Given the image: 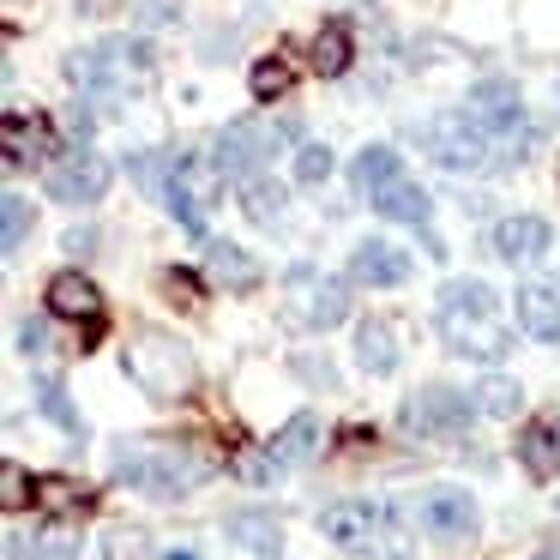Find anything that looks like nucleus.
I'll return each instance as SVG.
<instances>
[{
    "label": "nucleus",
    "mask_w": 560,
    "mask_h": 560,
    "mask_svg": "<svg viewBox=\"0 0 560 560\" xmlns=\"http://www.w3.org/2000/svg\"><path fill=\"white\" fill-rule=\"evenodd\" d=\"M434 326H440V343L452 355H470V362H500L512 343L506 319H500V295L488 290L482 278H458L440 290L434 302Z\"/></svg>",
    "instance_id": "nucleus-1"
},
{
    "label": "nucleus",
    "mask_w": 560,
    "mask_h": 560,
    "mask_svg": "<svg viewBox=\"0 0 560 560\" xmlns=\"http://www.w3.org/2000/svg\"><path fill=\"white\" fill-rule=\"evenodd\" d=\"M115 476L127 488H139V494L175 500V494H194L206 482L211 458H199L194 446H163V440H121L115 446Z\"/></svg>",
    "instance_id": "nucleus-2"
},
{
    "label": "nucleus",
    "mask_w": 560,
    "mask_h": 560,
    "mask_svg": "<svg viewBox=\"0 0 560 560\" xmlns=\"http://www.w3.org/2000/svg\"><path fill=\"white\" fill-rule=\"evenodd\" d=\"M67 73H73L79 91H91L97 103H115V97H133V91L151 85L158 73V55L151 43H97V49H73L67 55Z\"/></svg>",
    "instance_id": "nucleus-3"
},
{
    "label": "nucleus",
    "mask_w": 560,
    "mask_h": 560,
    "mask_svg": "<svg viewBox=\"0 0 560 560\" xmlns=\"http://www.w3.org/2000/svg\"><path fill=\"white\" fill-rule=\"evenodd\" d=\"M428 151H434V163H440V170H452V175H476V170H494V163H500V139L476 121L470 103L428 121Z\"/></svg>",
    "instance_id": "nucleus-4"
},
{
    "label": "nucleus",
    "mask_w": 560,
    "mask_h": 560,
    "mask_svg": "<svg viewBox=\"0 0 560 560\" xmlns=\"http://www.w3.org/2000/svg\"><path fill=\"white\" fill-rule=\"evenodd\" d=\"M127 374H133L151 398H187L199 368H194V350L175 343L170 331H139V338L127 343Z\"/></svg>",
    "instance_id": "nucleus-5"
},
{
    "label": "nucleus",
    "mask_w": 560,
    "mask_h": 560,
    "mask_svg": "<svg viewBox=\"0 0 560 560\" xmlns=\"http://www.w3.org/2000/svg\"><path fill=\"white\" fill-rule=\"evenodd\" d=\"M319 530H326L338 548H350V555H362V548L410 555V542L392 530V512L374 506V500H338V506H326V512H319Z\"/></svg>",
    "instance_id": "nucleus-6"
},
{
    "label": "nucleus",
    "mask_w": 560,
    "mask_h": 560,
    "mask_svg": "<svg viewBox=\"0 0 560 560\" xmlns=\"http://www.w3.org/2000/svg\"><path fill=\"white\" fill-rule=\"evenodd\" d=\"M283 139L271 133L266 121H230L211 145V163H218V182H247V175L266 170V158L278 151Z\"/></svg>",
    "instance_id": "nucleus-7"
},
{
    "label": "nucleus",
    "mask_w": 560,
    "mask_h": 560,
    "mask_svg": "<svg viewBox=\"0 0 560 560\" xmlns=\"http://www.w3.org/2000/svg\"><path fill=\"white\" fill-rule=\"evenodd\" d=\"M470 416H476V398H464V392H452V386H422L410 404H404V428H410V434H422V440L464 434V428H470Z\"/></svg>",
    "instance_id": "nucleus-8"
},
{
    "label": "nucleus",
    "mask_w": 560,
    "mask_h": 560,
    "mask_svg": "<svg viewBox=\"0 0 560 560\" xmlns=\"http://www.w3.org/2000/svg\"><path fill=\"white\" fill-rule=\"evenodd\" d=\"M109 182H115V170L97 151H73V158H61L49 170V199H61V206H97L109 194Z\"/></svg>",
    "instance_id": "nucleus-9"
},
{
    "label": "nucleus",
    "mask_w": 560,
    "mask_h": 560,
    "mask_svg": "<svg viewBox=\"0 0 560 560\" xmlns=\"http://www.w3.org/2000/svg\"><path fill=\"white\" fill-rule=\"evenodd\" d=\"M295 302H290V314L302 319L307 331H331L343 314H350V283H338V278H307V271H295Z\"/></svg>",
    "instance_id": "nucleus-10"
},
{
    "label": "nucleus",
    "mask_w": 560,
    "mask_h": 560,
    "mask_svg": "<svg viewBox=\"0 0 560 560\" xmlns=\"http://www.w3.org/2000/svg\"><path fill=\"white\" fill-rule=\"evenodd\" d=\"M211 175H218V163H211V158H206V163H199V158H182L170 194H163V199H170V211H175V218H182L194 235H206V199L218 194V187H211Z\"/></svg>",
    "instance_id": "nucleus-11"
},
{
    "label": "nucleus",
    "mask_w": 560,
    "mask_h": 560,
    "mask_svg": "<svg viewBox=\"0 0 560 560\" xmlns=\"http://www.w3.org/2000/svg\"><path fill=\"white\" fill-rule=\"evenodd\" d=\"M416 259L404 254V247L392 242H362L350 254V283H374V290H398V283H410Z\"/></svg>",
    "instance_id": "nucleus-12"
},
{
    "label": "nucleus",
    "mask_w": 560,
    "mask_h": 560,
    "mask_svg": "<svg viewBox=\"0 0 560 560\" xmlns=\"http://www.w3.org/2000/svg\"><path fill=\"white\" fill-rule=\"evenodd\" d=\"M416 518H422L434 536H446V542H458V536H470V530H476V500L464 494V488H434V494H422V506H416Z\"/></svg>",
    "instance_id": "nucleus-13"
},
{
    "label": "nucleus",
    "mask_w": 560,
    "mask_h": 560,
    "mask_svg": "<svg viewBox=\"0 0 560 560\" xmlns=\"http://www.w3.org/2000/svg\"><path fill=\"white\" fill-rule=\"evenodd\" d=\"M548 223L542 218H530V211H518V218H500L494 223V254L506 259V266H530V259H542L548 254Z\"/></svg>",
    "instance_id": "nucleus-14"
},
{
    "label": "nucleus",
    "mask_w": 560,
    "mask_h": 560,
    "mask_svg": "<svg viewBox=\"0 0 560 560\" xmlns=\"http://www.w3.org/2000/svg\"><path fill=\"white\" fill-rule=\"evenodd\" d=\"M49 314L79 319V326H103V295H97V283H91L85 271H61V278L49 283Z\"/></svg>",
    "instance_id": "nucleus-15"
},
{
    "label": "nucleus",
    "mask_w": 560,
    "mask_h": 560,
    "mask_svg": "<svg viewBox=\"0 0 560 560\" xmlns=\"http://www.w3.org/2000/svg\"><path fill=\"white\" fill-rule=\"evenodd\" d=\"M518 326L530 331L536 343H560V290L555 283H524L518 290Z\"/></svg>",
    "instance_id": "nucleus-16"
},
{
    "label": "nucleus",
    "mask_w": 560,
    "mask_h": 560,
    "mask_svg": "<svg viewBox=\"0 0 560 560\" xmlns=\"http://www.w3.org/2000/svg\"><path fill=\"white\" fill-rule=\"evenodd\" d=\"M206 271L218 283H230V290H254V283L266 278L254 254H242L235 242H211V235H206Z\"/></svg>",
    "instance_id": "nucleus-17"
},
{
    "label": "nucleus",
    "mask_w": 560,
    "mask_h": 560,
    "mask_svg": "<svg viewBox=\"0 0 560 560\" xmlns=\"http://www.w3.org/2000/svg\"><path fill=\"white\" fill-rule=\"evenodd\" d=\"M235 199H242V211H247L254 223H278L283 206H290V187H283L278 175L259 170V175H247V182L235 187Z\"/></svg>",
    "instance_id": "nucleus-18"
},
{
    "label": "nucleus",
    "mask_w": 560,
    "mask_h": 560,
    "mask_svg": "<svg viewBox=\"0 0 560 560\" xmlns=\"http://www.w3.org/2000/svg\"><path fill=\"white\" fill-rule=\"evenodd\" d=\"M355 362H362L368 374H392V368H398V326H392V319H368V326L355 331Z\"/></svg>",
    "instance_id": "nucleus-19"
},
{
    "label": "nucleus",
    "mask_w": 560,
    "mask_h": 560,
    "mask_svg": "<svg viewBox=\"0 0 560 560\" xmlns=\"http://www.w3.org/2000/svg\"><path fill=\"white\" fill-rule=\"evenodd\" d=\"M374 211H380V218H392V223H428V211H434V206H428V187H416V182H404V175H398V182H386L374 194Z\"/></svg>",
    "instance_id": "nucleus-20"
},
{
    "label": "nucleus",
    "mask_w": 560,
    "mask_h": 560,
    "mask_svg": "<svg viewBox=\"0 0 560 560\" xmlns=\"http://www.w3.org/2000/svg\"><path fill=\"white\" fill-rule=\"evenodd\" d=\"M319 416H295V422H283L278 434H271V458L278 464H307V458H319Z\"/></svg>",
    "instance_id": "nucleus-21"
},
{
    "label": "nucleus",
    "mask_w": 560,
    "mask_h": 560,
    "mask_svg": "<svg viewBox=\"0 0 560 560\" xmlns=\"http://www.w3.org/2000/svg\"><path fill=\"white\" fill-rule=\"evenodd\" d=\"M230 536L247 548V555H259V560H278L283 555V530H278V518H266V512H235Z\"/></svg>",
    "instance_id": "nucleus-22"
},
{
    "label": "nucleus",
    "mask_w": 560,
    "mask_h": 560,
    "mask_svg": "<svg viewBox=\"0 0 560 560\" xmlns=\"http://www.w3.org/2000/svg\"><path fill=\"white\" fill-rule=\"evenodd\" d=\"M43 151H49V121H43V115H7V170H19V163H37Z\"/></svg>",
    "instance_id": "nucleus-23"
},
{
    "label": "nucleus",
    "mask_w": 560,
    "mask_h": 560,
    "mask_svg": "<svg viewBox=\"0 0 560 560\" xmlns=\"http://www.w3.org/2000/svg\"><path fill=\"white\" fill-rule=\"evenodd\" d=\"M518 458H524V470L536 476V482H548V476L560 470V440H555V428L548 422H530L518 434Z\"/></svg>",
    "instance_id": "nucleus-24"
},
{
    "label": "nucleus",
    "mask_w": 560,
    "mask_h": 560,
    "mask_svg": "<svg viewBox=\"0 0 560 560\" xmlns=\"http://www.w3.org/2000/svg\"><path fill=\"white\" fill-rule=\"evenodd\" d=\"M73 555H79L73 530H43V536L13 530L7 536V560H73Z\"/></svg>",
    "instance_id": "nucleus-25"
},
{
    "label": "nucleus",
    "mask_w": 560,
    "mask_h": 560,
    "mask_svg": "<svg viewBox=\"0 0 560 560\" xmlns=\"http://www.w3.org/2000/svg\"><path fill=\"white\" fill-rule=\"evenodd\" d=\"M398 175H404V163L392 145H368V151H355V163H350V182L362 187V194H380V187L398 182Z\"/></svg>",
    "instance_id": "nucleus-26"
},
{
    "label": "nucleus",
    "mask_w": 560,
    "mask_h": 560,
    "mask_svg": "<svg viewBox=\"0 0 560 560\" xmlns=\"http://www.w3.org/2000/svg\"><path fill=\"white\" fill-rule=\"evenodd\" d=\"M307 61H314L319 79H338L350 67V31L343 25H319V37L307 43Z\"/></svg>",
    "instance_id": "nucleus-27"
},
{
    "label": "nucleus",
    "mask_w": 560,
    "mask_h": 560,
    "mask_svg": "<svg viewBox=\"0 0 560 560\" xmlns=\"http://www.w3.org/2000/svg\"><path fill=\"white\" fill-rule=\"evenodd\" d=\"M175 170H182V151H139V158L127 163V175L145 182V194H170Z\"/></svg>",
    "instance_id": "nucleus-28"
},
{
    "label": "nucleus",
    "mask_w": 560,
    "mask_h": 560,
    "mask_svg": "<svg viewBox=\"0 0 560 560\" xmlns=\"http://www.w3.org/2000/svg\"><path fill=\"white\" fill-rule=\"evenodd\" d=\"M524 404V392L512 386L506 374H488L482 386H476V410H488V416H512Z\"/></svg>",
    "instance_id": "nucleus-29"
},
{
    "label": "nucleus",
    "mask_w": 560,
    "mask_h": 560,
    "mask_svg": "<svg viewBox=\"0 0 560 560\" xmlns=\"http://www.w3.org/2000/svg\"><path fill=\"white\" fill-rule=\"evenodd\" d=\"M290 79H295L290 61H283V55H266V61L254 67V97H259V103H278L283 91H290Z\"/></svg>",
    "instance_id": "nucleus-30"
},
{
    "label": "nucleus",
    "mask_w": 560,
    "mask_h": 560,
    "mask_svg": "<svg viewBox=\"0 0 560 560\" xmlns=\"http://www.w3.org/2000/svg\"><path fill=\"white\" fill-rule=\"evenodd\" d=\"M31 206H25V194H7L0 199V230H7V254H19L25 247V235H31Z\"/></svg>",
    "instance_id": "nucleus-31"
},
{
    "label": "nucleus",
    "mask_w": 560,
    "mask_h": 560,
    "mask_svg": "<svg viewBox=\"0 0 560 560\" xmlns=\"http://www.w3.org/2000/svg\"><path fill=\"white\" fill-rule=\"evenodd\" d=\"M326 175H331V151L326 145H302V151H295V182H302V187H319Z\"/></svg>",
    "instance_id": "nucleus-32"
},
{
    "label": "nucleus",
    "mask_w": 560,
    "mask_h": 560,
    "mask_svg": "<svg viewBox=\"0 0 560 560\" xmlns=\"http://www.w3.org/2000/svg\"><path fill=\"white\" fill-rule=\"evenodd\" d=\"M37 500H43L49 512H73V506H85V494H79L73 482H61V476H43V482H37Z\"/></svg>",
    "instance_id": "nucleus-33"
},
{
    "label": "nucleus",
    "mask_w": 560,
    "mask_h": 560,
    "mask_svg": "<svg viewBox=\"0 0 560 560\" xmlns=\"http://www.w3.org/2000/svg\"><path fill=\"white\" fill-rule=\"evenodd\" d=\"M31 500V482H25V470H19V464H7V470H0V506L7 512H19Z\"/></svg>",
    "instance_id": "nucleus-34"
},
{
    "label": "nucleus",
    "mask_w": 560,
    "mask_h": 560,
    "mask_svg": "<svg viewBox=\"0 0 560 560\" xmlns=\"http://www.w3.org/2000/svg\"><path fill=\"white\" fill-rule=\"evenodd\" d=\"M163 295L182 307H199V278L194 271H163Z\"/></svg>",
    "instance_id": "nucleus-35"
},
{
    "label": "nucleus",
    "mask_w": 560,
    "mask_h": 560,
    "mask_svg": "<svg viewBox=\"0 0 560 560\" xmlns=\"http://www.w3.org/2000/svg\"><path fill=\"white\" fill-rule=\"evenodd\" d=\"M43 410L55 416L61 428H79V416H73V404H67V392H61V380H43Z\"/></svg>",
    "instance_id": "nucleus-36"
},
{
    "label": "nucleus",
    "mask_w": 560,
    "mask_h": 560,
    "mask_svg": "<svg viewBox=\"0 0 560 560\" xmlns=\"http://www.w3.org/2000/svg\"><path fill=\"white\" fill-rule=\"evenodd\" d=\"M19 343H25V355H49V326H43V319H25V326H19Z\"/></svg>",
    "instance_id": "nucleus-37"
},
{
    "label": "nucleus",
    "mask_w": 560,
    "mask_h": 560,
    "mask_svg": "<svg viewBox=\"0 0 560 560\" xmlns=\"http://www.w3.org/2000/svg\"><path fill=\"white\" fill-rule=\"evenodd\" d=\"M109 555H115V560H139V555H145V548H139V536L115 530V536H109Z\"/></svg>",
    "instance_id": "nucleus-38"
},
{
    "label": "nucleus",
    "mask_w": 560,
    "mask_h": 560,
    "mask_svg": "<svg viewBox=\"0 0 560 560\" xmlns=\"http://www.w3.org/2000/svg\"><path fill=\"white\" fill-rule=\"evenodd\" d=\"M67 254H91V247H97V230H67Z\"/></svg>",
    "instance_id": "nucleus-39"
},
{
    "label": "nucleus",
    "mask_w": 560,
    "mask_h": 560,
    "mask_svg": "<svg viewBox=\"0 0 560 560\" xmlns=\"http://www.w3.org/2000/svg\"><path fill=\"white\" fill-rule=\"evenodd\" d=\"M170 560H194V555H170Z\"/></svg>",
    "instance_id": "nucleus-40"
},
{
    "label": "nucleus",
    "mask_w": 560,
    "mask_h": 560,
    "mask_svg": "<svg viewBox=\"0 0 560 560\" xmlns=\"http://www.w3.org/2000/svg\"><path fill=\"white\" fill-rule=\"evenodd\" d=\"M542 560H560V555H542Z\"/></svg>",
    "instance_id": "nucleus-41"
}]
</instances>
